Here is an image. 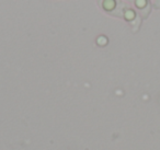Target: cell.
Segmentation results:
<instances>
[{
  "label": "cell",
  "instance_id": "cell-2",
  "mask_svg": "<svg viewBox=\"0 0 160 150\" xmlns=\"http://www.w3.org/2000/svg\"><path fill=\"white\" fill-rule=\"evenodd\" d=\"M135 6L139 10H145L149 8V2L148 0H135Z\"/></svg>",
  "mask_w": 160,
  "mask_h": 150
},
{
  "label": "cell",
  "instance_id": "cell-1",
  "mask_svg": "<svg viewBox=\"0 0 160 150\" xmlns=\"http://www.w3.org/2000/svg\"><path fill=\"white\" fill-rule=\"evenodd\" d=\"M124 18L125 20L132 22L133 20H135L136 18V12L133 9H125L124 10Z\"/></svg>",
  "mask_w": 160,
  "mask_h": 150
}]
</instances>
